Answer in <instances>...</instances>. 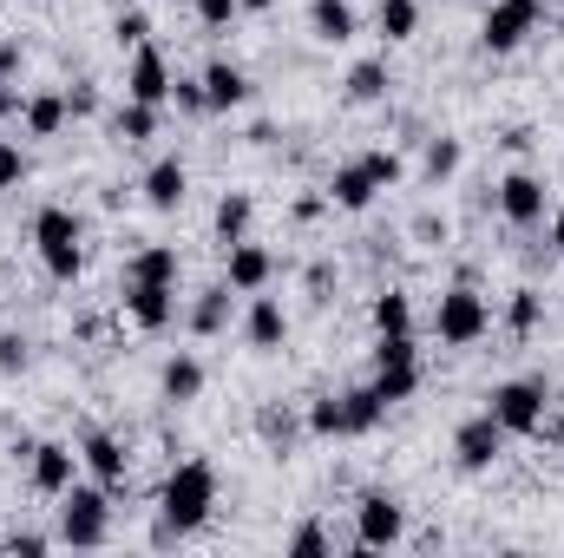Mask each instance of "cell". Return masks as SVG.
I'll list each match as a JSON object with an SVG mask.
<instances>
[{"label":"cell","instance_id":"obj_10","mask_svg":"<svg viewBox=\"0 0 564 558\" xmlns=\"http://www.w3.org/2000/svg\"><path fill=\"white\" fill-rule=\"evenodd\" d=\"M126 99H139V106H164V99H171V66H164V53H158L151 40H144V46H132Z\"/></svg>","mask_w":564,"mask_h":558},{"label":"cell","instance_id":"obj_8","mask_svg":"<svg viewBox=\"0 0 564 558\" xmlns=\"http://www.w3.org/2000/svg\"><path fill=\"white\" fill-rule=\"evenodd\" d=\"M486 415L499 420L506 433H539L545 427V382H499Z\"/></svg>","mask_w":564,"mask_h":558},{"label":"cell","instance_id":"obj_38","mask_svg":"<svg viewBox=\"0 0 564 558\" xmlns=\"http://www.w3.org/2000/svg\"><path fill=\"white\" fill-rule=\"evenodd\" d=\"M257 433H263V440H295V415H282V408H263V415H257Z\"/></svg>","mask_w":564,"mask_h":558},{"label":"cell","instance_id":"obj_17","mask_svg":"<svg viewBox=\"0 0 564 558\" xmlns=\"http://www.w3.org/2000/svg\"><path fill=\"white\" fill-rule=\"evenodd\" d=\"M328 197H335L341 211H368V204L381 197V184H375V178H368V164L355 158V164H341V171L328 178Z\"/></svg>","mask_w":564,"mask_h":558},{"label":"cell","instance_id":"obj_41","mask_svg":"<svg viewBox=\"0 0 564 558\" xmlns=\"http://www.w3.org/2000/svg\"><path fill=\"white\" fill-rule=\"evenodd\" d=\"M26 368V342L20 335H0V375H20Z\"/></svg>","mask_w":564,"mask_h":558},{"label":"cell","instance_id":"obj_35","mask_svg":"<svg viewBox=\"0 0 564 558\" xmlns=\"http://www.w3.org/2000/svg\"><path fill=\"white\" fill-rule=\"evenodd\" d=\"M289 552L295 558H322L328 552V533H322V526H295V533H289Z\"/></svg>","mask_w":564,"mask_h":558},{"label":"cell","instance_id":"obj_13","mask_svg":"<svg viewBox=\"0 0 564 558\" xmlns=\"http://www.w3.org/2000/svg\"><path fill=\"white\" fill-rule=\"evenodd\" d=\"M270 277H276V257H270L263 244H250V237H243V244H230V270H224V282H230V289L257 296Z\"/></svg>","mask_w":564,"mask_h":558},{"label":"cell","instance_id":"obj_9","mask_svg":"<svg viewBox=\"0 0 564 558\" xmlns=\"http://www.w3.org/2000/svg\"><path fill=\"white\" fill-rule=\"evenodd\" d=\"M499 447H506V427H499L492 415L459 420V433H453V460H459L466 473H486V466L499 460Z\"/></svg>","mask_w":564,"mask_h":558},{"label":"cell","instance_id":"obj_31","mask_svg":"<svg viewBox=\"0 0 564 558\" xmlns=\"http://www.w3.org/2000/svg\"><path fill=\"white\" fill-rule=\"evenodd\" d=\"M506 322H512V335H532V329H539V289H512Z\"/></svg>","mask_w":564,"mask_h":558},{"label":"cell","instance_id":"obj_1","mask_svg":"<svg viewBox=\"0 0 564 558\" xmlns=\"http://www.w3.org/2000/svg\"><path fill=\"white\" fill-rule=\"evenodd\" d=\"M210 506H217V466L210 460H184L171 480H164V493H158V513H164V539L171 533H197L204 519H210Z\"/></svg>","mask_w":564,"mask_h":558},{"label":"cell","instance_id":"obj_3","mask_svg":"<svg viewBox=\"0 0 564 558\" xmlns=\"http://www.w3.org/2000/svg\"><path fill=\"white\" fill-rule=\"evenodd\" d=\"M33 244H40V264H46L59 282H73L79 270H86V250H79V217H73V211L46 204V211L33 217Z\"/></svg>","mask_w":564,"mask_h":558},{"label":"cell","instance_id":"obj_40","mask_svg":"<svg viewBox=\"0 0 564 558\" xmlns=\"http://www.w3.org/2000/svg\"><path fill=\"white\" fill-rule=\"evenodd\" d=\"M237 13H243L237 0H197V20H204V26H230Z\"/></svg>","mask_w":564,"mask_h":558},{"label":"cell","instance_id":"obj_4","mask_svg":"<svg viewBox=\"0 0 564 558\" xmlns=\"http://www.w3.org/2000/svg\"><path fill=\"white\" fill-rule=\"evenodd\" d=\"M486 329H492V309H486V296H479V289H466V282H459V289H446V296H440V309H433V335H440L446 348H473Z\"/></svg>","mask_w":564,"mask_h":558},{"label":"cell","instance_id":"obj_44","mask_svg":"<svg viewBox=\"0 0 564 558\" xmlns=\"http://www.w3.org/2000/svg\"><path fill=\"white\" fill-rule=\"evenodd\" d=\"M13 66H20V53H13V46H0V79H7Z\"/></svg>","mask_w":564,"mask_h":558},{"label":"cell","instance_id":"obj_32","mask_svg":"<svg viewBox=\"0 0 564 558\" xmlns=\"http://www.w3.org/2000/svg\"><path fill=\"white\" fill-rule=\"evenodd\" d=\"M308 427H315V433H348V408H341V395H322V401L308 408Z\"/></svg>","mask_w":564,"mask_h":558},{"label":"cell","instance_id":"obj_30","mask_svg":"<svg viewBox=\"0 0 564 558\" xmlns=\"http://www.w3.org/2000/svg\"><path fill=\"white\" fill-rule=\"evenodd\" d=\"M421 26V0H381V33L388 40H414Z\"/></svg>","mask_w":564,"mask_h":558},{"label":"cell","instance_id":"obj_2","mask_svg":"<svg viewBox=\"0 0 564 558\" xmlns=\"http://www.w3.org/2000/svg\"><path fill=\"white\" fill-rule=\"evenodd\" d=\"M112 533V486H66L59 493V539L66 546H106Z\"/></svg>","mask_w":564,"mask_h":558},{"label":"cell","instance_id":"obj_21","mask_svg":"<svg viewBox=\"0 0 564 558\" xmlns=\"http://www.w3.org/2000/svg\"><path fill=\"white\" fill-rule=\"evenodd\" d=\"M204 395V362L197 355H171L164 362V401H197Z\"/></svg>","mask_w":564,"mask_h":558},{"label":"cell","instance_id":"obj_39","mask_svg":"<svg viewBox=\"0 0 564 558\" xmlns=\"http://www.w3.org/2000/svg\"><path fill=\"white\" fill-rule=\"evenodd\" d=\"M119 40H126V46H144V40H151V13H144V7L119 13Z\"/></svg>","mask_w":564,"mask_h":558},{"label":"cell","instance_id":"obj_6","mask_svg":"<svg viewBox=\"0 0 564 558\" xmlns=\"http://www.w3.org/2000/svg\"><path fill=\"white\" fill-rule=\"evenodd\" d=\"M401 539H408L401 500L394 493H361V506H355V546L361 552H381V546H401Z\"/></svg>","mask_w":564,"mask_h":558},{"label":"cell","instance_id":"obj_43","mask_svg":"<svg viewBox=\"0 0 564 558\" xmlns=\"http://www.w3.org/2000/svg\"><path fill=\"white\" fill-rule=\"evenodd\" d=\"M7 546H13V552H46V533H13Z\"/></svg>","mask_w":564,"mask_h":558},{"label":"cell","instance_id":"obj_11","mask_svg":"<svg viewBox=\"0 0 564 558\" xmlns=\"http://www.w3.org/2000/svg\"><path fill=\"white\" fill-rule=\"evenodd\" d=\"M73 480H79V453H73L66 440H40V447H33V486H40L46 500H59Z\"/></svg>","mask_w":564,"mask_h":558},{"label":"cell","instance_id":"obj_16","mask_svg":"<svg viewBox=\"0 0 564 558\" xmlns=\"http://www.w3.org/2000/svg\"><path fill=\"white\" fill-rule=\"evenodd\" d=\"M204 99H210V112H230V106L250 99V79H243L230 60H210V66H204Z\"/></svg>","mask_w":564,"mask_h":558},{"label":"cell","instance_id":"obj_12","mask_svg":"<svg viewBox=\"0 0 564 558\" xmlns=\"http://www.w3.org/2000/svg\"><path fill=\"white\" fill-rule=\"evenodd\" d=\"M126 309L139 329H164L177 315V282H126Z\"/></svg>","mask_w":564,"mask_h":558},{"label":"cell","instance_id":"obj_34","mask_svg":"<svg viewBox=\"0 0 564 558\" xmlns=\"http://www.w3.org/2000/svg\"><path fill=\"white\" fill-rule=\"evenodd\" d=\"M20 178H26V151L13 139H0V191H13Z\"/></svg>","mask_w":564,"mask_h":558},{"label":"cell","instance_id":"obj_24","mask_svg":"<svg viewBox=\"0 0 564 558\" xmlns=\"http://www.w3.org/2000/svg\"><path fill=\"white\" fill-rule=\"evenodd\" d=\"M126 282H177V250H171V244L139 250V257H132V270H126Z\"/></svg>","mask_w":564,"mask_h":558},{"label":"cell","instance_id":"obj_19","mask_svg":"<svg viewBox=\"0 0 564 558\" xmlns=\"http://www.w3.org/2000/svg\"><path fill=\"white\" fill-rule=\"evenodd\" d=\"M308 26L322 46H348L355 40V7L348 0H308Z\"/></svg>","mask_w":564,"mask_h":558},{"label":"cell","instance_id":"obj_15","mask_svg":"<svg viewBox=\"0 0 564 558\" xmlns=\"http://www.w3.org/2000/svg\"><path fill=\"white\" fill-rule=\"evenodd\" d=\"M184 184H191V178H184V164H177V158H158V164H151V171H144V204H151V211H177V204H184Z\"/></svg>","mask_w":564,"mask_h":558},{"label":"cell","instance_id":"obj_29","mask_svg":"<svg viewBox=\"0 0 564 558\" xmlns=\"http://www.w3.org/2000/svg\"><path fill=\"white\" fill-rule=\"evenodd\" d=\"M112 126H119V139H126V144H144V139H158V106H139V99H126Z\"/></svg>","mask_w":564,"mask_h":558},{"label":"cell","instance_id":"obj_42","mask_svg":"<svg viewBox=\"0 0 564 558\" xmlns=\"http://www.w3.org/2000/svg\"><path fill=\"white\" fill-rule=\"evenodd\" d=\"M93 106H99V93H93V86H79V93H66V112H79V119H86Z\"/></svg>","mask_w":564,"mask_h":558},{"label":"cell","instance_id":"obj_36","mask_svg":"<svg viewBox=\"0 0 564 558\" xmlns=\"http://www.w3.org/2000/svg\"><path fill=\"white\" fill-rule=\"evenodd\" d=\"M171 99H177V112H210L204 79H171Z\"/></svg>","mask_w":564,"mask_h":558},{"label":"cell","instance_id":"obj_23","mask_svg":"<svg viewBox=\"0 0 564 558\" xmlns=\"http://www.w3.org/2000/svg\"><path fill=\"white\" fill-rule=\"evenodd\" d=\"M250 217H257V204H250L243 191H230V197L217 204V244H243V237H250Z\"/></svg>","mask_w":564,"mask_h":558},{"label":"cell","instance_id":"obj_25","mask_svg":"<svg viewBox=\"0 0 564 558\" xmlns=\"http://www.w3.org/2000/svg\"><path fill=\"white\" fill-rule=\"evenodd\" d=\"M341 408H348V433H368V427H381V415H388V401L375 395V382L368 388H348Z\"/></svg>","mask_w":564,"mask_h":558},{"label":"cell","instance_id":"obj_5","mask_svg":"<svg viewBox=\"0 0 564 558\" xmlns=\"http://www.w3.org/2000/svg\"><path fill=\"white\" fill-rule=\"evenodd\" d=\"M414 388H421V348H414V335H381V348H375V395L394 408Z\"/></svg>","mask_w":564,"mask_h":558},{"label":"cell","instance_id":"obj_18","mask_svg":"<svg viewBox=\"0 0 564 558\" xmlns=\"http://www.w3.org/2000/svg\"><path fill=\"white\" fill-rule=\"evenodd\" d=\"M79 460L99 473V486H126V447H119L112 433H86V440H79Z\"/></svg>","mask_w":564,"mask_h":558},{"label":"cell","instance_id":"obj_14","mask_svg":"<svg viewBox=\"0 0 564 558\" xmlns=\"http://www.w3.org/2000/svg\"><path fill=\"white\" fill-rule=\"evenodd\" d=\"M499 211H506L512 224H539V217H545V184H539L532 171H512V178L499 184Z\"/></svg>","mask_w":564,"mask_h":558},{"label":"cell","instance_id":"obj_28","mask_svg":"<svg viewBox=\"0 0 564 558\" xmlns=\"http://www.w3.org/2000/svg\"><path fill=\"white\" fill-rule=\"evenodd\" d=\"M348 99H355V106H375V99H388V66H381V60H361V66L348 73Z\"/></svg>","mask_w":564,"mask_h":558},{"label":"cell","instance_id":"obj_27","mask_svg":"<svg viewBox=\"0 0 564 558\" xmlns=\"http://www.w3.org/2000/svg\"><path fill=\"white\" fill-rule=\"evenodd\" d=\"M375 329H381V335H414V302H408L401 289L375 296Z\"/></svg>","mask_w":564,"mask_h":558},{"label":"cell","instance_id":"obj_47","mask_svg":"<svg viewBox=\"0 0 564 558\" xmlns=\"http://www.w3.org/2000/svg\"><path fill=\"white\" fill-rule=\"evenodd\" d=\"M558 447H564V415H558Z\"/></svg>","mask_w":564,"mask_h":558},{"label":"cell","instance_id":"obj_26","mask_svg":"<svg viewBox=\"0 0 564 558\" xmlns=\"http://www.w3.org/2000/svg\"><path fill=\"white\" fill-rule=\"evenodd\" d=\"M224 322H230V282L204 289V296H197V309H191V329H197V335H217Z\"/></svg>","mask_w":564,"mask_h":558},{"label":"cell","instance_id":"obj_37","mask_svg":"<svg viewBox=\"0 0 564 558\" xmlns=\"http://www.w3.org/2000/svg\"><path fill=\"white\" fill-rule=\"evenodd\" d=\"M361 164H368V178H375L381 191H388V184H401V158H394V151H368Z\"/></svg>","mask_w":564,"mask_h":558},{"label":"cell","instance_id":"obj_20","mask_svg":"<svg viewBox=\"0 0 564 558\" xmlns=\"http://www.w3.org/2000/svg\"><path fill=\"white\" fill-rule=\"evenodd\" d=\"M243 335H250V348H282V335H289V315H282L276 296H257V302H250V315H243Z\"/></svg>","mask_w":564,"mask_h":558},{"label":"cell","instance_id":"obj_22","mask_svg":"<svg viewBox=\"0 0 564 558\" xmlns=\"http://www.w3.org/2000/svg\"><path fill=\"white\" fill-rule=\"evenodd\" d=\"M66 119H73V112H66L59 93H33V99H26V132H33V139H53Z\"/></svg>","mask_w":564,"mask_h":558},{"label":"cell","instance_id":"obj_45","mask_svg":"<svg viewBox=\"0 0 564 558\" xmlns=\"http://www.w3.org/2000/svg\"><path fill=\"white\" fill-rule=\"evenodd\" d=\"M552 250H558V257H564V211H558V217H552Z\"/></svg>","mask_w":564,"mask_h":558},{"label":"cell","instance_id":"obj_33","mask_svg":"<svg viewBox=\"0 0 564 558\" xmlns=\"http://www.w3.org/2000/svg\"><path fill=\"white\" fill-rule=\"evenodd\" d=\"M453 171H459V144H453V139H433V144H426V178L440 184V178H453Z\"/></svg>","mask_w":564,"mask_h":558},{"label":"cell","instance_id":"obj_46","mask_svg":"<svg viewBox=\"0 0 564 558\" xmlns=\"http://www.w3.org/2000/svg\"><path fill=\"white\" fill-rule=\"evenodd\" d=\"M237 7H243V13H263V7H270V0H237Z\"/></svg>","mask_w":564,"mask_h":558},{"label":"cell","instance_id":"obj_7","mask_svg":"<svg viewBox=\"0 0 564 558\" xmlns=\"http://www.w3.org/2000/svg\"><path fill=\"white\" fill-rule=\"evenodd\" d=\"M545 20V0H492V13H486V26H479V40H486V53H512V46H525L532 40V26Z\"/></svg>","mask_w":564,"mask_h":558}]
</instances>
